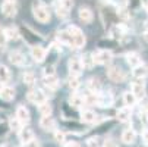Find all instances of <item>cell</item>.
I'll return each mask as SVG.
<instances>
[{
	"mask_svg": "<svg viewBox=\"0 0 148 147\" xmlns=\"http://www.w3.org/2000/svg\"><path fill=\"white\" fill-rule=\"evenodd\" d=\"M9 79H10V72H9L8 66L0 65V82L5 84V82H8Z\"/></svg>",
	"mask_w": 148,
	"mask_h": 147,
	"instance_id": "29",
	"label": "cell"
},
{
	"mask_svg": "<svg viewBox=\"0 0 148 147\" xmlns=\"http://www.w3.org/2000/svg\"><path fill=\"white\" fill-rule=\"evenodd\" d=\"M112 2H113L116 6H119V8H123L126 3H128V0H112Z\"/></svg>",
	"mask_w": 148,
	"mask_h": 147,
	"instance_id": "41",
	"label": "cell"
},
{
	"mask_svg": "<svg viewBox=\"0 0 148 147\" xmlns=\"http://www.w3.org/2000/svg\"><path fill=\"white\" fill-rule=\"evenodd\" d=\"M54 141L59 144H66V134L60 130H56L54 131Z\"/></svg>",
	"mask_w": 148,
	"mask_h": 147,
	"instance_id": "31",
	"label": "cell"
},
{
	"mask_svg": "<svg viewBox=\"0 0 148 147\" xmlns=\"http://www.w3.org/2000/svg\"><path fill=\"white\" fill-rule=\"evenodd\" d=\"M92 12H91V9H88V8H81L79 9V19L82 21V22H85V24H90L91 21H92Z\"/></svg>",
	"mask_w": 148,
	"mask_h": 147,
	"instance_id": "19",
	"label": "cell"
},
{
	"mask_svg": "<svg viewBox=\"0 0 148 147\" xmlns=\"http://www.w3.org/2000/svg\"><path fill=\"white\" fill-rule=\"evenodd\" d=\"M92 57H94V62L97 65H107L112 62L113 55L110 50H97L92 53Z\"/></svg>",
	"mask_w": 148,
	"mask_h": 147,
	"instance_id": "2",
	"label": "cell"
},
{
	"mask_svg": "<svg viewBox=\"0 0 148 147\" xmlns=\"http://www.w3.org/2000/svg\"><path fill=\"white\" fill-rule=\"evenodd\" d=\"M103 147H119V144L116 143V140H113V138H107V140H104Z\"/></svg>",
	"mask_w": 148,
	"mask_h": 147,
	"instance_id": "38",
	"label": "cell"
},
{
	"mask_svg": "<svg viewBox=\"0 0 148 147\" xmlns=\"http://www.w3.org/2000/svg\"><path fill=\"white\" fill-rule=\"evenodd\" d=\"M142 140H144V143L148 146V130H144V133H142Z\"/></svg>",
	"mask_w": 148,
	"mask_h": 147,
	"instance_id": "43",
	"label": "cell"
},
{
	"mask_svg": "<svg viewBox=\"0 0 148 147\" xmlns=\"http://www.w3.org/2000/svg\"><path fill=\"white\" fill-rule=\"evenodd\" d=\"M38 112L41 113V116H51V112H53V108L49 101H44L38 104Z\"/></svg>",
	"mask_w": 148,
	"mask_h": 147,
	"instance_id": "22",
	"label": "cell"
},
{
	"mask_svg": "<svg viewBox=\"0 0 148 147\" xmlns=\"http://www.w3.org/2000/svg\"><path fill=\"white\" fill-rule=\"evenodd\" d=\"M107 74H109V78H110L113 82H122V81L125 79L123 71H122L120 68H117V66H110L109 71H107Z\"/></svg>",
	"mask_w": 148,
	"mask_h": 147,
	"instance_id": "7",
	"label": "cell"
},
{
	"mask_svg": "<svg viewBox=\"0 0 148 147\" xmlns=\"http://www.w3.org/2000/svg\"><path fill=\"white\" fill-rule=\"evenodd\" d=\"M27 97H28L29 101L35 103L37 106H38V104H41V103H44V101H47V96L43 93V90H31Z\"/></svg>",
	"mask_w": 148,
	"mask_h": 147,
	"instance_id": "4",
	"label": "cell"
},
{
	"mask_svg": "<svg viewBox=\"0 0 148 147\" xmlns=\"http://www.w3.org/2000/svg\"><path fill=\"white\" fill-rule=\"evenodd\" d=\"M97 118H98L97 113L91 109H85L81 112V121L85 124H94V122H97Z\"/></svg>",
	"mask_w": 148,
	"mask_h": 147,
	"instance_id": "13",
	"label": "cell"
},
{
	"mask_svg": "<svg viewBox=\"0 0 148 147\" xmlns=\"http://www.w3.org/2000/svg\"><path fill=\"white\" fill-rule=\"evenodd\" d=\"M88 147H100V137H91L87 141Z\"/></svg>",
	"mask_w": 148,
	"mask_h": 147,
	"instance_id": "35",
	"label": "cell"
},
{
	"mask_svg": "<svg viewBox=\"0 0 148 147\" xmlns=\"http://www.w3.org/2000/svg\"><path fill=\"white\" fill-rule=\"evenodd\" d=\"M120 16H122V18H128V13H126V10H125V9H122V10H120Z\"/></svg>",
	"mask_w": 148,
	"mask_h": 147,
	"instance_id": "44",
	"label": "cell"
},
{
	"mask_svg": "<svg viewBox=\"0 0 148 147\" xmlns=\"http://www.w3.org/2000/svg\"><path fill=\"white\" fill-rule=\"evenodd\" d=\"M68 84H69V88L71 90H78V87H79V81H78V78L75 77V75H71L69 77V79H68Z\"/></svg>",
	"mask_w": 148,
	"mask_h": 147,
	"instance_id": "32",
	"label": "cell"
},
{
	"mask_svg": "<svg viewBox=\"0 0 148 147\" xmlns=\"http://www.w3.org/2000/svg\"><path fill=\"white\" fill-rule=\"evenodd\" d=\"M25 147H41V144H40V141H38L37 138H34V140H31L29 143H27Z\"/></svg>",
	"mask_w": 148,
	"mask_h": 147,
	"instance_id": "40",
	"label": "cell"
},
{
	"mask_svg": "<svg viewBox=\"0 0 148 147\" xmlns=\"http://www.w3.org/2000/svg\"><path fill=\"white\" fill-rule=\"evenodd\" d=\"M126 62H128V65L132 66V68H136L139 65H142V62L139 59V56L136 53H129V55H126Z\"/></svg>",
	"mask_w": 148,
	"mask_h": 147,
	"instance_id": "21",
	"label": "cell"
},
{
	"mask_svg": "<svg viewBox=\"0 0 148 147\" xmlns=\"http://www.w3.org/2000/svg\"><path fill=\"white\" fill-rule=\"evenodd\" d=\"M32 12H34V18L37 21H40V22L46 24L50 21V12L46 6H34Z\"/></svg>",
	"mask_w": 148,
	"mask_h": 147,
	"instance_id": "3",
	"label": "cell"
},
{
	"mask_svg": "<svg viewBox=\"0 0 148 147\" xmlns=\"http://www.w3.org/2000/svg\"><path fill=\"white\" fill-rule=\"evenodd\" d=\"M5 32H6L8 40H18V38H19V30H18L16 27H13V25L5 28Z\"/></svg>",
	"mask_w": 148,
	"mask_h": 147,
	"instance_id": "25",
	"label": "cell"
},
{
	"mask_svg": "<svg viewBox=\"0 0 148 147\" xmlns=\"http://www.w3.org/2000/svg\"><path fill=\"white\" fill-rule=\"evenodd\" d=\"M116 116H117V119H119L120 122H128V121L132 118V108L125 106V108L119 109L117 113H116Z\"/></svg>",
	"mask_w": 148,
	"mask_h": 147,
	"instance_id": "15",
	"label": "cell"
},
{
	"mask_svg": "<svg viewBox=\"0 0 148 147\" xmlns=\"http://www.w3.org/2000/svg\"><path fill=\"white\" fill-rule=\"evenodd\" d=\"M0 97H2L5 101H12L15 99V90L12 87L5 86L2 90H0Z\"/></svg>",
	"mask_w": 148,
	"mask_h": 147,
	"instance_id": "18",
	"label": "cell"
},
{
	"mask_svg": "<svg viewBox=\"0 0 148 147\" xmlns=\"http://www.w3.org/2000/svg\"><path fill=\"white\" fill-rule=\"evenodd\" d=\"M88 88H90L94 94H100V91H101V84H100V81H98L97 78H91V79H88Z\"/></svg>",
	"mask_w": 148,
	"mask_h": 147,
	"instance_id": "24",
	"label": "cell"
},
{
	"mask_svg": "<svg viewBox=\"0 0 148 147\" xmlns=\"http://www.w3.org/2000/svg\"><path fill=\"white\" fill-rule=\"evenodd\" d=\"M3 147H6V146H3Z\"/></svg>",
	"mask_w": 148,
	"mask_h": 147,
	"instance_id": "48",
	"label": "cell"
},
{
	"mask_svg": "<svg viewBox=\"0 0 148 147\" xmlns=\"http://www.w3.org/2000/svg\"><path fill=\"white\" fill-rule=\"evenodd\" d=\"M18 137H19V140H21V143H22L24 146L27 144V143H29L31 140H34L35 137H34V133H32V130L31 128H22L19 133H18Z\"/></svg>",
	"mask_w": 148,
	"mask_h": 147,
	"instance_id": "11",
	"label": "cell"
},
{
	"mask_svg": "<svg viewBox=\"0 0 148 147\" xmlns=\"http://www.w3.org/2000/svg\"><path fill=\"white\" fill-rule=\"evenodd\" d=\"M81 62H82L84 68H87V69H90V68H92V65H95L94 57H92V53H91V55L88 53V55H85V56H82Z\"/></svg>",
	"mask_w": 148,
	"mask_h": 147,
	"instance_id": "28",
	"label": "cell"
},
{
	"mask_svg": "<svg viewBox=\"0 0 148 147\" xmlns=\"http://www.w3.org/2000/svg\"><path fill=\"white\" fill-rule=\"evenodd\" d=\"M16 3H9V2H5L2 5V13L8 18H12L16 15Z\"/></svg>",
	"mask_w": 148,
	"mask_h": 147,
	"instance_id": "16",
	"label": "cell"
},
{
	"mask_svg": "<svg viewBox=\"0 0 148 147\" xmlns=\"http://www.w3.org/2000/svg\"><path fill=\"white\" fill-rule=\"evenodd\" d=\"M31 56L35 62H43L46 59V50L41 46H32L31 47Z\"/></svg>",
	"mask_w": 148,
	"mask_h": 147,
	"instance_id": "12",
	"label": "cell"
},
{
	"mask_svg": "<svg viewBox=\"0 0 148 147\" xmlns=\"http://www.w3.org/2000/svg\"><path fill=\"white\" fill-rule=\"evenodd\" d=\"M144 38L148 41V27H147V30H145V32H144Z\"/></svg>",
	"mask_w": 148,
	"mask_h": 147,
	"instance_id": "45",
	"label": "cell"
},
{
	"mask_svg": "<svg viewBox=\"0 0 148 147\" xmlns=\"http://www.w3.org/2000/svg\"><path fill=\"white\" fill-rule=\"evenodd\" d=\"M40 127L44 131H56L57 128V122L53 116H43L40 121Z\"/></svg>",
	"mask_w": 148,
	"mask_h": 147,
	"instance_id": "5",
	"label": "cell"
},
{
	"mask_svg": "<svg viewBox=\"0 0 148 147\" xmlns=\"http://www.w3.org/2000/svg\"><path fill=\"white\" fill-rule=\"evenodd\" d=\"M122 141H123L125 144H128V146L134 144V143L136 141V131H135L134 128L125 130V131L122 133Z\"/></svg>",
	"mask_w": 148,
	"mask_h": 147,
	"instance_id": "10",
	"label": "cell"
},
{
	"mask_svg": "<svg viewBox=\"0 0 148 147\" xmlns=\"http://www.w3.org/2000/svg\"><path fill=\"white\" fill-rule=\"evenodd\" d=\"M8 43V37H6V32H5V28L0 27V49H5Z\"/></svg>",
	"mask_w": 148,
	"mask_h": 147,
	"instance_id": "34",
	"label": "cell"
},
{
	"mask_svg": "<svg viewBox=\"0 0 148 147\" xmlns=\"http://www.w3.org/2000/svg\"><path fill=\"white\" fill-rule=\"evenodd\" d=\"M44 86L49 87L50 90H56L59 86H60V81L56 75H51V77H44Z\"/></svg>",
	"mask_w": 148,
	"mask_h": 147,
	"instance_id": "20",
	"label": "cell"
},
{
	"mask_svg": "<svg viewBox=\"0 0 148 147\" xmlns=\"http://www.w3.org/2000/svg\"><path fill=\"white\" fill-rule=\"evenodd\" d=\"M9 127H10V130L12 131H16V133H19L21 130L24 128V125L21 124V121L15 116V118H10V121H9Z\"/></svg>",
	"mask_w": 148,
	"mask_h": 147,
	"instance_id": "30",
	"label": "cell"
},
{
	"mask_svg": "<svg viewBox=\"0 0 148 147\" xmlns=\"http://www.w3.org/2000/svg\"><path fill=\"white\" fill-rule=\"evenodd\" d=\"M69 101H71V104L73 108H81V106H84L87 101H85V97H82V96H79V94H72L71 96V99H69Z\"/></svg>",
	"mask_w": 148,
	"mask_h": 147,
	"instance_id": "23",
	"label": "cell"
},
{
	"mask_svg": "<svg viewBox=\"0 0 148 147\" xmlns=\"http://www.w3.org/2000/svg\"><path fill=\"white\" fill-rule=\"evenodd\" d=\"M68 32L72 35V40H73V47L75 49H81L84 47V44H85V35H84V32L81 31V28H78L76 25H71L68 28Z\"/></svg>",
	"mask_w": 148,
	"mask_h": 147,
	"instance_id": "1",
	"label": "cell"
},
{
	"mask_svg": "<svg viewBox=\"0 0 148 147\" xmlns=\"http://www.w3.org/2000/svg\"><path fill=\"white\" fill-rule=\"evenodd\" d=\"M132 75H134L135 78H138V79H144V78H147V77H148V66L142 63V65L134 68Z\"/></svg>",
	"mask_w": 148,
	"mask_h": 147,
	"instance_id": "17",
	"label": "cell"
},
{
	"mask_svg": "<svg viewBox=\"0 0 148 147\" xmlns=\"http://www.w3.org/2000/svg\"><path fill=\"white\" fill-rule=\"evenodd\" d=\"M19 121H21V124L22 125H27V124H29V121H31V113H29V110L25 108V106H21L16 109V115H15Z\"/></svg>",
	"mask_w": 148,
	"mask_h": 147,
	"instance_id": "6",
	"label": "cell"
},
{
	"mask_svg": "<svg viewBox=\"0 0 148 147\" xmlns=\"http://www.w3.org/2000/svg\"><path fill=\"white\" fill-rule=\"evenodd\" d=\"M60 6L66 10H71L73 6V0H60Z\"/></svg>",
	"mask_w": 148,
	"mask_h": 147,
	"instance_id": "37",
	"label": "cell"
},
{
	"mask_svg": "<svg viewBox=\"0 0 148 147\" xmlns=\"http://www.w3.org/2000/svg\"><path fill=\"white\" fill-rule=\"evenodd\" d=\"M9 60L12 62L13 65H16V66H22L25 63V56L21 53V52H18V50H13L9 55Z\"/></svg>",
	"mask_w": 148,
	"mask_h": 147,
	"instance_id": "14",
	"label": "cell"
},
{
	"mask_svg": "<svg viewBox=\"0 0 148 147\" xmlns=\"http://www.w3.org/2000/svg\"><path fill=\"white\" fill-rule=\"evenodd\" d=\"M59 40L65 44H69V46H73V40H72V35L68 32V31H60L59 32Z\"/></svg>",
	"mask_w": 148,
	"mask_h": 147,
	"instance_id": "27",
	"label": "cell"
},
{
	"mask_svg": "<svg viewBox=\"0 0 148 147\" xmlns=\"http://www.w3.org/2000/svg\"><path fill=\"white\" fill-rule=\"evenodd\" d=\"M123 101H125V104H126L128 108H132L138 100H136V97H135L131 91H126V93L123 94Z\"/></svg>",
	"mask_w": 148,
	"mask_h": 147,
	"instance_id": "26",
	"label": "cell"
},
{
	"mask_svg": "<svg viewBox=\"0 0 148 147\" xmlns=\"http://www.w3.org/2000/svg\"><path fill=\"white\" fill-rule=\"evenodd\" d=\"M131 93L136 97V100L145 99V86L142 82H134L131 87Z\"/></svg>",
	"mask_w": 148,
	"mask_h": 147,
	"instance_id": "9",
	"label": "cell"
},
{
	"mask_svg": "<svg viewBox=\"0 0 148 147\" xmlns=\"http://www.w3.org/2000/svg\"><path fill=\"white\" fill-rule=\"evenodd\" d=\"M65 147H81V144L76 143V141H69V143L65 144Z\"/></svg>",
	"mask_w": 148,
	"mask_h": 147,
	"instance_id": "42",
	"label": "cell"
},
{
	"mask_svg": "<svg viewBox=\"0 0 148 147\" xmlns=\"http://www.w3.org/2000/svg\"><path fill=\"white\" fill-rule=\"evenodd\" d=\"M56 12H57V16H60V18H68V16H69V10L63 9L60 5L56 8Z\"/></svg>",
	"mask_w": 148,
	"mask_h": 147,
	"instance_id": "36",
	"label": "cell"
},
{
	"mask_svg": "<svg viewBox=\"0 0 148 147\" xmlns=\"http://www.w3.org/2000/svg\"><path fill=\"white\" fill-rule=\"evenodd\" d=\"M147 6H148V2H147Z\"/></svg>",
	"mask_w": 148,
	"mask_h": 147,
	"instance_id": "47",
	"label": "cell"
},
{
	"mask_svg": "<svg viewBox=\"0 0 148 147\" xmlns=\"http://www.w3.org/2000/svg\"><path fill=\"white\" fill-rule=\"evenodd\" d=\"M22 78H24V82L27 84V86H32V84L35 82V75L32 72H25Z\"/></svg>",
	"mask_w": 148,
	"mask_h": 147,
	"instance_id": "33",
	"label": "cell"
},
{
	"mask_svg": "<svg viewBox=\"0 0 148 147\" xmlns=\"http://www.w3.org/2000/svg\"><path fill=\"white\" fill-rule=\"evenodd\" d=\"M82 69H84V65H82V62H81V59H78V57H72L71 60H69V71H71V75H79L81 72H82Z\"/></svg>",
	"mask_w": 148,
	"mask_h": 147,
	"instance_id": "8",
	"label": "cell"
},
{
	"mask_svg": "<svg viewBox=\"0 0 148 147\" xmlns=\"http://www.w3.org/2000/svg\"><path fill=\"white\" fill-rule=\"evenodd\" d=\"M44 77H51V75H56L54 74V68L53 66H47V68H44Z\"/></svg>",
	"mask_w": 148,
	"mask_h": 147,
	"instance_id": "39",
	"label": "cell"
},
{
	"mask_svg": "<svg viewBox=\"0 0 148 147\" xmlns=\"http://www.w3.org/2000/svg\"><path fill=\"white\" fill-rule=\"evenodd\" d=\"M5 2H9V3H15L16 0H5Z\"/></svg>",
	"mask_w": 148,
	"mask_h": 147,
	"instance_id": "46",
	"label": "cell"
}]
</instances>
